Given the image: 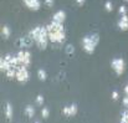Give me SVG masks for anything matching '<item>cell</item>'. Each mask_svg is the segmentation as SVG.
<instances>
[{"instance_id": "6da1fadb", "label": "cell", "mask_w": 128, "mask_h": 123, "mask_svg": "<svg viewBox=\"0 0 128 123\" xmlns=\"http://www.w3.org/2000/svg\"><path fill=\"white\" fill-rule=\"evenodd\" d=\"M48 40L52 45H62L65 41H66V34H65V30L62 31H54V30H50L48 31Z\"/></svg>"}, {"instance_id": "7a4b0ae2", "label": "cell", "mask_w": 128, "mask_h": 123, "mask_svg": "<svg viewBox=\"0 0 128 123\" xmlns=\"http://www.w3.org/2000/svg\"><path fill=\"white\" fill-rule=\"evenodd\" d=\"M16 81L20 82V83H26V82L30 80V74L28 71V67L22 66V65H19L16 67V76H15Z\"/></svg>"}, {"instance_id": "3957f363", "label": "cell", "mask_w": 128, "mask_h": 123, "mask_svg": "<svg viewBox=\"0 0 128 123\" xmlns=\"http://www.w3.org/2000/svg\"><path fill=\"white\" fill-rule=\"evenodd\" d=\"M111 67L113 68V71L116 72V75L121 76L124 72V70H126V62H124L123 58H114L111 62Z\"/></svg>"}, {"instance_id": "277c9868", "label": "cell", "mask_w": 128, "mask_h": 123, "mask_svg": "<svg viewBox=\"0 0 128 123\" xmlns=\"http://www.w3.org/2000/svg\"><path fill=\"white\" fill-rule=\"evenodd\" d=\"M18 58H19V64L25 66V67H29L30 64H31V54L30 51H24V50H20L18 54H16Z\"/></svg>"}, {"instance_id": "5b68a950", "label": "cell", "mask_w": 128, "mask_h": 123, "mask_svg": "<svg viewBox=\"0 0 128 123\" xmlns=\"http://www.w3.org/2000/svg\"><path fill=\"white\" fill-rule=\"evenodd\" d=\"M82 45H84V51L87 54H93L94 52V48H96V45H93L91 40H90V36H85L82 39Z\"/></svg>"}, {"instance_id": "8992f818", "label": "cell", "mask_w": 128, "mask_h": 123, "mask_svg": "<svg viewBox=\"0 0 128 123\" xmlns=\"http://www.w3.org/2000/svg\"><path fill=\"white\" fill-rule=\"evenodd\" d=\"M22 1H24L25 6L29 8L30 10L38 11V10H40V8H41V2H40V0H22Z\"/></svg>"}, {"instance_id": "52a82bcc", "label": "cell", "mask_w": 128, "mask_h": 123, "mask_svg": "<svg viewBox=\"0 0 128 123\" xmlns=\"http://www.w3.org/2000/svg\"><path fill=\"white\" fill-rule=\"evenodd\" d=\"M29 36L34 40V42H36L41 36V26H36V28L31 29L30 32H29Z\"/></svg>"}, {"instance_id": "ba28073f", "label": "cell", "mask_w": 128, "mask_h": 123, "mask_svg": "<svg viewBox=\"0 0 128 123\" xmlns=\"http://www.w3.org/2000/svg\"><path fill=\"white\" fill-rule=\"evenodd\" d=\"M117 25H118L120 30H122V31H127L128 30V15H122L121 19L118 20Z\"/></svg>"}, {"instance_id": "9c48e42d", "label": "cell", "mask_w": 128, "mask_h": 123, "mask_svg": "<svg viewBox=\"0 0 128 123\" xmlns=\"http://www.w3.org/2000/svg\"><path fill=\"white\" fill-rule=\"evenodd\" d=\"M65 19H66V12H65L64 10H58V11H56V12L54 14V16H52V20H54V21L62 22V24H64Z\"/></svg>"}, {"instance_id": "30bf717a", "label": "cell", "mask_w": 128, "mask_h": 123, "mask_svg": "<svg viewBox=\"0 0 128 123\" xmlns=\"http://www.w3.org/2000/svg\"><path fill=\"white\" fill-rule=\"evenodd\" d=\"M12 106H11V103L10 102H6V104H5V117H6V120L9 121V122H11L12 121Z\"/></svg>"}, {"instance_id": "8fae6325", "label": "cell", "mask_w": 128, "mask_h": 123, "mask_svg": "<svg viewBox=\"0 0 128 123\" xmlns=\"http://www.w3.org/2000/svg\"><path fill=\"white\" fill-rule=\"evenodd\" d=\"M10 67H11L10 62H9L5 57H1V58H0V71H1V72H6Z\"/></svg>"}, {"instance_id": "7c38bea8", "label": "cell", "mask_w": 128, "mask_h": 123, "mask_svg": "<svg viewBox=\"0 0 128 123\" xmlns=\"http://www.w3.org/2000/svg\"><path fill=\"white\" fill-rule=\"evenodd\" d=\"M24 113H25V116L28 117V118H34V116H35V108L32 107V106H26L25 107V111H24Z\"/></svg>"}, {"instance_id": "4fadbf2b", "label": "cell", "mask_w": 128, "mask_h": 123, "mask_svg": "<svg viewBox=\"0 0 128 123\" xmlns=\"http://www.w3.org/2000/svg\"><path fill=\"white\" fill-rule=\"evenodd\" d=\"M10 35H11L10 29H9L6 25L1 26V36H2V39H4V40H8V39L10 38Z\"/></svg>"}, {"instance_id": "5bb4252c", "label": "cell", "mask_w": 128, "mask_h": 123, "mask_svg": "<svg viewBox=\"0 0 128 123\" xmlns=\"http://www.w3.org/2000/svg\"><path fill=\"white\" fill-rule=\"evenodd\" d=\"M5 74H6V77H8V78L12 80V78L16 76V68H15V67H10V68H9V70H8Z\"/></svg>"}, {"instance_id": "9a60e30c", "label": "cell", "mask_w": 128, "mask_h": 123, "mask_svg": "<svg viewBox=\"0 0 128 123\" xmlns=\"http://www.w3.org/2000/svg\"><path fill=\"white\" fill-rule=\"evenodd\" d=\"M38 77H39V80H40V81H45V80L47 78L46 71H45L44 68H39V70H38Z\"/></svg>"}, {"instance_id": "2e32d148", "label": "cell", "mask_w": 128, "mask_h": 123, "mask_svg": "<svg viewBox=\"0 0 128 123\" xmlns=\"http://www.w3.org/2000/svg\"><path fill=\"white\" fill-rule=\"evenodd\" d=\"M90 36V40H91V42L93 44V45H98V42H100V35L98 34H92V35H88Z\"/></svg>"}, {"instance_id": "e0dca14e", "label": "cell", "mask_w": 128, "mask_h": 123, "mask_svg": "<svg viewBox=\"0 0 128 123\" xmlns=\"http://www.w3.org/2000/svg\"><path fill=\"white\" fill-rule=\"evenodd\" d=\"M68 107H70V117L76 116V114H77V104H76V103H72V104L68 106Z\"/></svg>"}, {"instance_id": "ac0fdd59", "label": "cell", "mask_w": 128, "mask_h": 123, "mask_svg": "<svg viewBox=\"0 0 128 123\" xmlns=\"http://www.w3.org/2000/svg\"><path fill=\"white\" fill-rule=\"evenodd\" d=\"M104 10H106L107 12H111V11L113 10V4H112V1L107 0V1L104 2Z\"/></svg>"}, {"instance_id": "d6986e66", "label": "cell", "mask_w": 128, "mask_h": 123, "mask_svg": "<svg viewBox=\"0 0 128 123\" xmlns=\"http://www.w3.org/2000/svg\"><path fill=\"white\" fill-rule=\"evenodd\" d=\"M41 116H42L44 120L48 118V116H50V111H48V108H45V107H44L42 110H41Z\"/></svg>"}, {"instance_id": "ffe728a7", "label": "cell", "mask_w": 128, "mask_h": 123, "mask_svg": "<svg viewBox=\"0 0 128 123\" xmlns=\"http://www.w3.org/2000/svg\"><path fill=\"white\" fill-rule=\"evenodd\" d=\"M44 101H45V100H44V96H41V94H39V96L36 97V104H38V106H42Z\"/></svg>"}, {"instance_id": "44dd1931", "label": "cell", "mask_w": 128, "mask_h": 123, "mask_svg": "<svg viewBox=\"0 0 128 123\" xmlns=\"http://www.w3.org/2000/svg\"><path fill=\"white\" fill-rule=\"evenodd\" d=\"M62 114L66 116V117H70V107H68V106H65V107L62 108Z\"/></svg>"}, {"instance_id": "7402d4cb", "label": "cell", "mask_w": 128, "mask_h": 123, "mask_svg": "<svg viewBox=\"0 0 128 123\" xmlns=\"http://www.w3.org/2000/svg\"><path fill=\"white\" fill-rule=\"evenodd\" d=\"M118 12H120L121 15H127V8H126L124 5L120 6V9H118Z\"/></svg>"}, {"instance_id": "603a6c76", "label": "cell", "mask_w": 128, "mask_h": 123, "mask_svg": "<svg viewBox=\"0 0 128 123\" xmlns=\"http://www.w3.org/2000/svg\"><path fill=\"white\" fill-rule=\"evenodd\" d=\"M74 51H75V48H74L72 45H67V46H66V54H67V55L74 54Z\"/></svg>"}, {"instance_id": "cb8c5ba5", "label": "cell", "mask_w": 128, "mask_h": 123, "mask_svg": "<svg viewBox=\"0 0 128 123\" xmlns=\"http://www.w3.org/2000/svg\"><path fill=\"white\" fill-rule=\"evenodd\" d=\"M45 5L47 8H52L55 5V0H45Z\"/></svg>"}, {"instance_id": "d4e9b609", "label": "cell", "mask_w": 128, "mask_h": 123, "mask_svg": "<svg viewBox=\"0 0 128 123\" xmlns=\"http://www.w3.org/2000/svg\"><path fill=\"white\" fill-rule=\"evenodd\" d=\"M118 98H120V93H118L117 91H113V92H112V100H113V101H117Z\"/></svg>"}, {"instance_id": "484cf974", "label": "cell", "mask_w": 128, "mask_h": 123, "mask_svg": "<svg viewBox=\"0 0 128 123\" xmlns=\"http://www.w3.org/2000/svg\"><path fill=\"white\" fill-rule=\"evenodd\" d=\"M76 2H77L80 6H82V5L85 4V0H76Z\"/></svg>"}, {"instance_id": "4316f807", "label": "cell", "mask_w": 128, "mask_h": 123, "mask_svg": "<svg viewBox=\"0 0 128 123\" xmlns=\"http://www.w3.org/2000/svg\"><path fill=\"white\" fill-rule=\"evenodd\" d=\"M124 93H126V94L128 96V84L126 86V87H124Z\"/></svg>"}, {"instance_id": "83f0119b", "label": "cell", "mask_w": 128, "mask_h": 123, "mask_svg": "<svg viewBox=\"0 0 128 123\" xmlns=\"http://www.w3.org/2000/svg\"><path fill=\"white\" fill-rule=\"evenodd\" d=\"M123 1H126V2H128V0H123Z\"/></svg>"}]
</instances>
